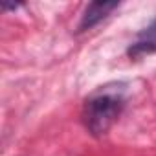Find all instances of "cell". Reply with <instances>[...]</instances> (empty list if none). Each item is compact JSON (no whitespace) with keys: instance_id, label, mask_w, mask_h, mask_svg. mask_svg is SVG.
I'll return each instance as SVG.
<instances>
[{"instance_id":"obj_1","label":"cell","mask_w":156,"mask_h":156,"mask_svg":"<svg viewBox=\"0 0 156 156\" xmlns=\"http://www.w3.org/2000/svg\"><path fill=\"white\" fill-rule=\"evenodd\" d=\"M127 103V87L110 83L94 90L83 107V123L92 136L107 134L121 116Z\"/></svg>"},{"instance_id":"obj_2","label":"cell","mask_w":156,"mask_h":156,"mask_svg":"<svg viewBox=\"0 0 156 156\" xmlns=\"http://www.w3.org/2000/svg\"><path fill=\"white\" fill-rule=\"evenodd\" d=\"M118 2H92L87 6L81 22H79V31H87L90 28H94L96 24H99L103 19H107L114 9H118Z\"/></svg>"},{"instance_id":"obj_3","label":"cell","mask_w":156,"mask_h":156,"mask_svg":"<svg viewBox=\"0 0 156 156\" xmlns=\"http://www.w3.org/2000/svg\"><path fill=\"white\" fill-rule=\"evenodd\" d=\"M151 53H156V19L138 35V41L129 50V55L134 59L145 57Z\"/></svg>"}]
</instances>
